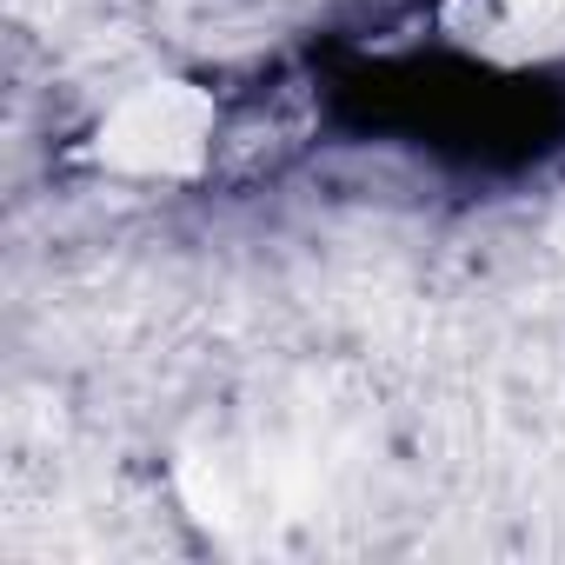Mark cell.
Wrapping results in <instances>:
<instances>
[{
  "instance_id": "1",
  "label": "cell",
  "mask_w": 565,
  "mask_h": 565,
  "mask_svg": "<svg viewBox=\"0 0 565 565\" xmlns=\"http://www.w3.org/2000/svg\"><path fill=\"white\" fill-rule=\"evenodd\" d=\"M206 127H213V114H206L200 94H186V87H147V94H134L100 127V140H107L100 153L114 167H127V173H180V167L200 160Z\"/></svg>"
}]
</instances>
